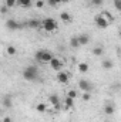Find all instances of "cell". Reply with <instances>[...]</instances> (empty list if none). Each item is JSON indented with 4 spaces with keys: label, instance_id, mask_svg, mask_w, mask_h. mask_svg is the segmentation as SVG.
I'll return each mask as SVG.
<instances>
[{
    "label": "cell",
    "instance_id": "1",
    "mask_svg": "<svg viewBox=\"0 0 121 122\" xmlns=\"http://www.w3.org/2000/svg\"><path fill=\"white\" fill-rule=\"evenodd\" d=\"M23 78L26 81H36L38 78V70L36 65H27L24 70H23Z\"/></svg>",
    "mask_w": 121,
    "mask_h": 122
},
{
    "label": "cell",
    "instance_id": "2",
    "mask_svg": "<svg viewBox=\"0 0 121 122\" xmlns=\"http://www.w3.org/2000/svg\"><path fill=\"white\" fill-rule=\"evenodd\" d=\"M40 27L44 31H47V33H53V31H56L59 29V23H57L54 19L47 17V19H44V20L41 21V26H40Z\"/></svg>",
    "mask_w": 121,
    "mask_h": 122
},
{
    "label": "cell",
    "instance_id": "3",
    "mask_svg": "<svg viewBox=\"0 0 121 122\" xmlns=\"http://www.w3.org/2000/svg\"><path fill=\"white\" fill-rule=\"evenodd\" d=\"M53 57L54 56L47 50H37L36 54H34V60L37 62H50Z\"/></svg>",
    "mask_w": 121,
    "mask_h": 122
},
{
    "label": "cell",
    "instance_id": "4",
    "mask_svg": "<svg viewBox=\"0 0 121 122\" xmlns=\"http://www.w3.org/2000/svg\"><path fill=\"white\" fill-rule=\"evenodd\" d=\"M57 81L60 84H63V85H67L68 81H70L68 72H66V71H57Z\"/></svg>",
    "mask_w": 121,
    "mask_h": 122
},
{
    "label": "cell",
    "instance_id": "5",
    "mask_svg": "<svg viewBox=\"0 0 121 122\" xmlns=\"http://www.w3.org/2000/svg\"><path fill=\"white\" fill-rule=\"evenodd\" d=\"M49 64H50V67H51L54 71H61V68H63V61H61L60 58H57V57H53Z\"/></svg>",
    "mask_w": 121,
    "mask_h": 122
},
{
    "label": "cell",
    "instance_id": "6",
    "mask_svg": "<svg viewBox=\"0 0 121 122\" xmlns=\"http://www.w3.org/2000/svg\"><path fill=\"white\" fill-rule=\"evenodd\" d=\"M6 27L9 29V30H17V29H23V24H20V23H17L16 20H13V19H9L7 21H6Z\"/></svg>",
    "mask_w": 121,
    "mask_h": 122
},
{
    "label": "cell",
    "instance_id": "7",
    "mask_svg": "<svg viewBox=\"0 0 121 122\" xmlns=\"http://www.w3.org/2000/svg\"><path fill=\"white\" fill-rule=\"evenodd\" d=\"M94 21H95V24H97V27H100V29H107L108 27V21L103 17V16H95V19H94Z\"/></svg>",
    "mask_w": 121,
    "mask_h": 122
},
{
    "label": "cell",
    "instance_id": "8",
    "mask_svg": "<svg viewBox=\"0 0 121 122\" xmlns=\"http://www.w3.org/2000/svg\"><path fill=\"white\" fill-rule=\"evenodd\" d=\"M49 102L53 105L54 109H60V98H59L57 94H51V95L49 97Z\"/></svg>",
    "mask_w": 121,
    "mask_h": 122
},
{
    "label": "cell",
    "instance_id": "9",
    "mask_svg": "<svg viewBox=\"0 0 121 122\" xmlns=\"http://www.w3.org/2000/svg\"><path fill=\"white\" fill-rule=\"evenodd\" d=\"M78 87H80V90H83L84 92H91V90H93L91 82L87 81V80H81V81L78 82Z\"/></svg>",
    "mask_w": 121,
    "mask_h": 122
},
{
    "label": "cell",
    "instance_id": "10",
    "mask_svg": "<svg viewBox=\"0 0 121 122\" xmlns=\"http://www.w3.org/2000/svg\"><path fill=\"white\" fill-rule=\"evenodd\" d=\"M26 26H27V27H30V29H40L41 21H40V20H37V19H33V20H29V21L26 23Z\"/></svg>",
    "mask_w": 121,
    "mask_h": 122
},
{
    "label": "cell",
    "instance_id": "11",
    "mask_svg": "<svg viewBox=\"0 0 121 122\" xmlns=\"http://www.w3.org/2000/svg\"><path fill=\"white\" fill-rule=\"evenodd\" d=\"M77 38H78L80 46H87L90 43V37L87 34H80V36H77Z\"/></svg>",
    "mask_w": 121,
    "mask_h": 122
},
{
    "label": "cell",
    "instance_id": "12",
    "mask_svg": "<svg viewBox=\"0 0 121 122\" xmlns=\"http://www.w3.org/2000/svg\"><path fill=\"white\" fill-rule=\"evenodd\" d=\"M77 68H78V72H81V74H86V72H88V70H90V65L87 64V62H78V65H77Z\"/></svg>",
    "mask_w": 121,
    "mask_h": 122
},
{
    "label": "cell",
    "instance_id": "13",
    "mask_svg": "<svg viewBox=\"0 0 121 122\" xmlns=\"http://www.w3.org/2000/svg\"><path fill=\"white\" fill-rule=\"evenodd\" d=\"M16 4L20 6L22 9H29L30 6H33V1H31V0H17Z\"/></svg>",
    "mask_w": 121,
    "mask_h": 122
},
{
    "label": "cell",
    "instance_id": "14",
    "mask_svg": "<svg viewBox=\"0 0 121 122\" xmlns=\"http://www.w3.org/2000/svg\"><path fill=\"white\" fill-rule=\"evenodd\" d=\"M60 19L64 21V23H71V20H73V17H71V14L70 13H67V11H63L60 14Z\"/></svg>",
    "mask_w": 121,
    "mask_h": 122
},
{
    "label": "cell",
    "instance_id": "15",
    "mask_svg": "<svg viewBox=\"0 0 121 122\" xmlns=\"http://www.w3.org/2000/svg\"><path fill=\"white\" fill-rule=\"evenodd\" d=\"M73 107H74V99L66 97V98H64V108H66V109H71Z\"/></svg>",
    "mask_w": 121,
    "mask_h": 122
},
{
    "label": "cell",
    "instance_id": "16",
    "mask_svg": "<svg viewBox=\"0 0 121 122\" xmlns=\"http://www.w3.org/2000/svg\"><path fill=\"white\" fill-rule=\"evenodd\" d=\"M36 111H37V112H40V114H43V112H46V111H47V105H46L44 102H38V104L36 105Z\"/></svg>",
    "mask_w": 121,
    "mask_h": 122
},
{
    "label": "cell",
    "instance_id": "17",
    "mask_svg": "<svg viewBox=\"0 0 121 122\" xmlns=\"http://www.w3.org/2000/svg\"><path fill=\"white\" fill-rule=\"evenodd\" d=\"M70 47H73V48H77V47H80V43H78V38H77V36H73V37L70 38Z\"/></svg>",
    "mask_w": 121,
    "mask_h": 122
},
{
    "label": "cell",
    "instance_id": "18",
    "mask_svg": "<svg viewBox=\"0 0 121 122\" xmlns=\"http://www.w3.org/2000/svg\"><path fill=\"white\" fill-rule=\"evenodd\" d=\"M100 16H103V17H104V19H105V20L108 21V24H110V23H114V17H113V16H111V14H110L108 11H103V13H101Z\"/></svg>",
    "mask_w": 121,
    "mask_h": 122
},
{
    "label": "cell",
    "instance_id": "19",
    "mask_svg": "<svg viewBox=\"0 0 121 122\" xmlns=\"http://www.w3.org/2000/svg\"><path fill=\"white\" fill-rule=\"evenodd\" d=\"M113 67H114V64H113L110 60H104L103 61V68H104V70H111Z\"/></svg>",
    "mask_w": 121,
    "mask_h": 122
},
{
    "label": "cell",
    "instance_id": "20",
    "mask_svg": "<svg viewBox=\"0 0 121 122\" xmlns=\"http://www.w3.org/2000/svg\"><path fill=\"white\" fill-rule=\"evenodd\" d=\"M104 112H105L107 115H113V114H114V107L110 105V104L105 105V107H104Z\"/></svg>",
    "mask_w": 121,
    "mask_h": 122
},
{
    "label": "cell",
    "instance_id": "21",
    "mask_svg": "<svg viewBox=\"0 0 121 122\" xmlns=\"http://www.w3.org/2000/svg\"><path fill=\"white\" fill-rule=\"evenodd\" d=\"M6 51H7L9 56H14V54L17 53V48H16L14 46H7V50H6Z\"/></svg>",
    "mask_w": 121,
    "mask_h": 122
},
{
    "label": "cell",
    "instance_id": "22",
    "mask_svg": "<svg viewBox=\"0 0 121 122\" xmlns=\"http://www.w3.org/2000/svg\"><path fill=\"white\" fill-rule=\"evenodd\" d=\"M3 102H4V107H6V108H11V107H13V104H11V98H10V97H6Z\"/></svg>",
    "mask_w": 121,
    "mask_h": 122
},
{
    "label": "cell",
    "instance_id": "23",
    "mask_svg": "<svg viewBox=\"0 0 121 122\" xmlns=\"http://www.w3.org/2000/svg\"><path fill=\"white\" fill-rule=\"evenodd\" d=\"M77 95H78V94H77L76 90H70V91L67 92V97H68V98H71V99H76V98H77Z\"/></svg>",
    "mask_w": 121,
    "mask_h": 122
},
{
    "label": "cell",
    "instance_id": "24",
    "mask_svg": "<svg viewBox=\"0 0 121 122\" xmlns=\"http://www.w3.org/2000/svg\"><path fill=\"white\" fill-rule=\"evenodd\" d=\"M93 54H94V56H101V54H103V48H101V47L93 48Z\"/></svg>",
    "mask_w": 121,
    "mask_h": 122
},
{
    "label": "cell",
    "instance_id": "25",
    "mask_svg": "<svg viewBox=\"0 0 121 122\" xmlns=\"http://www.w3.org/2000/svg\"><path fill=\"white\" fill-rule=\"evenodd\" d=\"M34 7H37V9H43V7H44V1H43V0H37V1L34 3Z\"/></svg>",
    "mask_w": 121,
    "mask_h": 122
},
{
    "label": "cell",
    "instance_id": "26",
    "mask_svg": "<svg viewBox=\"0 0 121 122\" xmlns=\"http://www.w3.org/2000/svg\"><path fill=\"white\" fill-rule=\"evenodd\" d=\"M81 98H83V101H90V98H91V94H90V92H83V95H81Z\"/></svg>",
    "mask_w": 121,
    "mask_h": 122
},
{
    "label": "cell",
    "instance_id": "27",
    "mask_svg": "<svg viewBox=\"0 0 121 122\" xmlns=\"http://www.w3.org/2000/svg\"><path fill=\"white\" fill-rule=\"evenodd\" d=\"M16 1L17 0H6V6L7 7H13V6H16Z\"/></svg>",
    "mask_w": 121,
    "mask_h": 122
},
{
    "label": "cell",
    "instance_id": "28",
    "mask_svg": "<svg viewBox=\"0 0 121 122\" xmlns=\"http://www.w3.org/2000/svg\"><path fill=\"white\" fill-rule=\"evenodd\" d=\"M114 6L117 10H121V0H114Z\"/></svg>",
    "mask_w": 121,
    "mask_h": 122
},
{
    "label": "cell",
    "instance_id": "29",
    "mask_svg": "<svg viewBox=\"0 0 121 122\" xmlns=\"http://www.w3.org/2000/svg\"><path fill=\"white\" fill-rule=\"evenodd\" d=\"M91 1H93L94 6H101L103 4V0H91Z\"/></svg>",
    "mask_w": 121,
    "mask_h": 122
},
{
    "label": "cell",
    "instance_id": "30",
    "mask_svg": "<svg viewBox=\"0 0 121 122\" xmlns=\"http://www.w3.org/2000/svg\"><path fill=\"white\" fill-rule=\"evenodd\" d=\"M47 1H49V4H50L51 7H56V6H57V3H56L54 0H47Z\"/></svg>",
    "mask_w": 121,
    "mask_h": 122
},
{
    "label": "cell",
    "instance_id": "31",
    "mask_svg": "<svg viewBox=\"0 0 121 122\" xmlns=\"http://www.w3.org/2000/svg\"><path fill=\"white\" fill-rule=\"evenodd\" d=\"M7 9H9V7H7V6L4 4V6H3V7L0 9V11H1V13H6V11H7Z\"/></svg>",
    "mask_w": 121,
    "mask_h": 122
},
{
    "label": "cell",
    "instance_id": "32",
    "mask_svg": "<svg viewBox=\"0 0 121 122\" xmlns=\"http://www.w3.org/2000/svg\"><path fill=\"white\" fill-rule=\"evenodd\" d=\"M3 122H13V121H11V118H9V117H6V118L3 119Z\"/></svg>",
    "mask_w": 121,
    "mask_h": 122
},
{
    "label": "cell",
    "instance_id": "33",
    "mask_svg": "<svg viewBox=\"0 0 121 122\" xmlns=\"http://www.w3.org/2000/svg\"><path fill=\"white\" fill-rule=\"evenodd\" d=\"M54 1L57 3V6H59V4H60V3H61V0H54Z\"/></svg>",
    "mask_w": 121,
    "mask_h": 122
},
{
    "label": "cell",
    "instance_id": "34",
    "mask_svg": "<svg viewBox=\"0 0 121 122\" xmlns=\"http://www.w3.org/2000/svg\"><path fill=\"white\" fill-rule=\"evenodd\" d=\"M70 0H61V3H68Z\"/></svg>",
    "mask_w": 121,
    "mask_h": 122
}]
</instances>
